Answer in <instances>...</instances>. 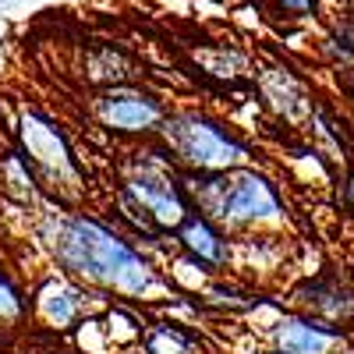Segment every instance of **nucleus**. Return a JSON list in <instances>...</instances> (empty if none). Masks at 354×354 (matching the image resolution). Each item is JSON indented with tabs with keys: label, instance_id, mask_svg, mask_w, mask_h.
I'll use <instances>...</instances> for the list:
<instances>
[{
	"label": "nucleus",
	"instance_id": "1",
	"mask_svg": "<svg viewBox=\"0 0 354 354\" xmlns=\"http://www.w3.org/2000/svg\"><path fill=\"white\" fill-rule=\"evenodd\" d=\"M39 238L53 262L75 280H85L124 298H142L160 280L121 234L96 216L82 213H50L39 223Z\"/></svg>",
	"mask_w": 354,
	"mask_h": 354
},
{
	"label": "nucleus",
	"instance_id": "2",
	"mask_svg": "<svg viewBox=\"0 0 354 354\" xmlns=\"http://www.w3.org/2000/svg\"><path fill=\"white\" fill-rule=\"evenodd\" d=\"M160 135L188 170H238L248 160V145L234 131H227L216 117L198 110L167 113Z\"/></svg>",
	"mask_w": 354,
	"mask_h": 354
},
{
	"label": "nucleus",
	"instance_id": "3",
	"mask_svg": "<svg viewBox=\"0 0 354 354\" xmlns=\"http://www.w3.org/2000/svg\"><path fill=\"white\" fill-rule=\"evenodd\" d=\"M18 138H21V153L28 156L43 188H50L61 202H75L85 192V185H82L85 174L71 153V145H68L64 131L46 113L25 110L18 117Z\"/></svg>",
	"mask_w": 354,
	"mask_h": 354
},
{
	"label": "nucleus",
	"instance_id": "4",
	"mask_svg": "<svg viewBox=\"0 0 354 354\" xmlns=\"http://www.w3.org/2000/svg\"><path fill=\"white\" fill-rule=\"evenodd\" d=\"M121 202L138 209L145 220H153L156 230H177L192 216V202L185 195L181 177L156 163H138L121 185Z\"/></svg>",
	"mask_w": 354,
	"mask_h": 354
},
{
	"label": "nucleus",
	"instance_id": "5",
	"mask_svg": "<svg viewBox=\"0 0 354 354\" xmlns=\"http://www.w3.org/2000/svg\"><path fill=\"white\" fill-rule=\"evenodd\" d=\"M283 216V198L270 177L255 170H227V195H223V213L220 227H252V223H273Z\"/></svg>",
	"mask_w": 354,
	"mask_h": 354
},
{
	"label": "nucleus",
	"instance_id": "6",
	"mask_svg": "<svg viewBox=\"0 0 354 354\" xmlns=\"http://www.w3.org/2000/svg\"><path fill=\"white\" fill-rule=\"evenodd\" d=\"M96 117L103 121V128L121 131V135H153L163 128L167 110L163 103L135 85H110L96 100Z\"/></svg>",
	"mask_w": 354,
	"mask_h": 354
},
{
	"label": "nucleus",
	"instance_id": "7",
	"mask_svg": "<svg viewBox=\"0 0 354 354\" xmlns=\"http://www.w3.org/2000/svg\"><path fill=\"white\" fill-rule=\"evenodd\" d=\"M340 340V326L322 322L315 315H283L273 326L277 354H330Z\"/></svg>",
	"mask_w": 354,
	"mask_h": 354
},
{
	"label": "nucleus",
	"instance_id": "8",
	"mask_svg": "<svg viewBox=\"0 0 354 354\" xmlns=\"http://www.w3.org/2000/svg\"><path fill=\"white\" fill-rule=\"evenodd\" d=\"M177 241H181V248L202 266H227L230 262L227 234L220 230V223H213L202 213H192L181 227H177Z\"/></svg>",
	"mask_w": 354,
	"mask_h": 354
},
{
	"label": "nucleus",
	"instance_id": "9",
	"mask_svg": "<svg viewBox=\"0 0 354 354\" xmlns=\"http://www.w3.org/2000/svg\"><path fill=\"white\" fill-rule=\"evenodd\" d=\"M294 301L322 322H340L354 315V290L340 287L337 280H308L294 290Z\"/></svg>",
	"mask_w": 354,
	"mask_h": 354
},
{
	"label": "nucleus",
	"instance_id": "10",
	"mask_svg": "<svg viewBox=\"0 0 354 354\" xmlns=\"http://www.w3.org/2000/svg\"><path fill=\"white\" fill-rule=\"evenodd\" d=\"M259 93L280 117H287V121H298L301 113L312 110V100L305 93V85L294 78L287 68H266L259 75Z\"/></svg>",
	"mask_w": 354,
	"mask_h": 354
},
{
	"label": "nucleus",
	"instance_id": "11",
	"mask_svg": "<svg viewBox=\"0 0 354 354\" xmlns=\"http://www.w3.org/2000/svg\"><path fill=\"white\" fill-rule=\"evenodd\" d=\"M32 298H36L32 301L36 315L53 330H68L71 322L78 319V312H82V290H75L64 280H43Z\"/></svg>",
	"mask_w": 354,
	"mask_h": 354
},
{
	"label": "nucleus",
	"instance_id": "12",
	"mask_svg": "<svg viewBox=\"0 0 354 354\" xmlns=\"http://www.w3.org/2000/svg\"><path fill=\"white\" fill-rule=\"evenodd\" d=\"M39 177L32 170V163H28V156L21 149H11L0 156V188H4L11 198L18 202H36V188Z\"/></svg>",
	"mask_w": 354,
	"mask_h": 354
},
{
	"label": "nucleus",
	"instance_id": "13",
	"mask_svg": "<svg viewBox=\"0 0 354 354\" xmlns=\"http://www.w3.org/2000/svg\"><path fill=\"white\" fill-rule=\"evenodd\" d=\"M135 71H131V61L117 50V46H96L93 53H88V78L93 82H100V85H124L128 78H131Z\"/></svg>",
	"mask_w": 354,
	"mask_h": 354
},
{
	"label": "nucleus",
	"instance_id": "14",
	"mask_svg": "<svg viewBox=\"0 0 354 354\" xmlns=\"http://www.w3.org/2000/svg\"><path fill=\"white\" fill-rule=\"evenodd\" d=\"M195 337L185 333L181 326L174 322H156V326L145 333V351L149 354H192Z\"/></svg>",
	"mask_w": 354,
	"mask_h": 354
},
{
	"label": "nucleus",
	"instance_id": "15",
	"mask_svg": "<svg viewBox=\"0 0 354 354\" xmlns=\"http://www.w3.org/2000/svg\"><path fill=\"white\" fill-rule=\"evenodd\" d=\"M326 50L333 53V61L354 64V18H344L333 25V32L326 36Z\"/></svg>",
	"mask_w": 354,
	"mask_h": 354
},
{
	"label": "nucleus",
	"instance_id": "16",
	"mask_svg": "<svg viewBox=\"0 0 354 354\" xmlns=\"http://www.w3.org/2000/svg\"><path fill=\"white\" fill-rule=\"evenodd\" d=\"M25 312H28V305H25V298H21V290L15 287V280H11L8 273H0V319L18 322Z\"/></svg>",
	"mask_w": 354,
	"mask_h": 354
},
{
	"label": "nucleus",
	"instance_id": "17",
	"mask_svg": "<svg viewBox=\"0 0 354 354\" xmlns=\"http://www.w3.org/2000/svg\"><path fill=\"white\" fill-rule=\"evenodd\" d=\"M315 4L319 0H273V8L283 18H308V15H315Z\"/></svg>",
	"mask_w": 354,
	"mask_h": 354
},
{
	"label": "nucleus",
	"instance_id": "18",
	"mask_svg": "<svg viewBox=\"0 0 354 354\" xmlns=\"http://www.w3.org/2000/svg\"><path fill=\"white\" fill-rule=\"evenodd\" d=\"M344 205L354 213V174L347 177V185H344Z\"/></svg>",
	"mask_w": 354,
	"mask_h": 354
},
{
	"label": "nucleus",
	"instance_id": "19",
	"mask_svg": "<svg viewBox=\"0 0 354 354\" xmlns=\"http://www.w3.org/2000/svg\"><path fill=\"white\" fill-rule=\"evenodd\" d=\"M344 88H347V96H351V100H354V75H351V78H347V82H344Z\"/></svg>",
	"mask_w": 354,
	"mask_h": 354
}]
</instances>
